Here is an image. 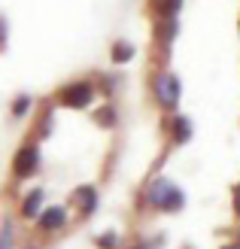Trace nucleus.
<instances>
[{"label": "nucleus", "instance_id": "obj_3", "mask_svg": "<svg viewBox=\"0 0 240 249\" xmlns=\"http://www.w3.org/2000/svg\"><path fill=\"white\" fill-rule=\"evenodd\" d=\"M37 161H40V152H37L34 146H24V149H18V155H16V164H12V170H16V177H31V173L37 170Z\"/></svg>", "mask_w": 240, "mask_h": 249}, {"label": "nucleus", "instance_id": "obj_4", "mask_svg": "<svg viewBox=\"0 0 240 249\" xmlns=\"http://www.w3.org/2000/svg\"><path fill=\"white\" fill-rule=\"evenodd\" d=\"M73 204H79L85 213L94 210L97 207V189H94V185H79V189L73 192Z\"/></svg>", "mask_w": 240, "mask_h": 249}, {"label": "nucleus", "instance_id": "obj_11", "mask_svg": "<svg viewBox=\"0 0 240 249\" xmlns=\"http://www.w3.org/2000/svg\"><path fill=\"white\" fill-rule=\"evenodd\" d=\"M237 213H240V189H237Z\"/></svg>", "mask_w": 240, "mask_h": 249}, {"label": "nucleus", "instance_id": "obj_2", "mask_svg": "<svg viewBox=\"0 0 240 249\" xmlns=\"http://www.w3.org/2000/svg\"><path fill=\"white\" fill-rule=\"evenodd\" d=\"M152 91L158 97V104L164 109H173L176 101H180V85H176V79L170 76V73H158L155 76V85H152Z\"/></svg>", "mask_w": 240, "mask_h": 249}, {"label": "nucleus", "instance_id": "obj_1", "mask_svg": "<svg viewBox=\"0 0 240 249\" xmlns=\"http://www.w3.org/2000/svg\"><path fill=\"white\" fill-rule=\"evenodd\" d=\"M92 101H94V89H92L88 82H73V85H64V91H61V104L70 107V109H85Z\"/></svg>", "mask_w": 240, "mask_h": 249}, {"label": "nucleus", "instance_id": "obj_10", "mask_svg": "<svg viewBox=\"0 0 240 249\" xmlns=\"http://www.w3.org/2000/svg\"><path fill=\"white\" fill-rule=\"evenodd\" d=\"M28 107H31V101H28V97H18V101H16V116H21Z\"/></svg>", "mask_w": 240, "mask_h": 249}, {"label": "nucleus", "instance_id": "obj_7", "mask_svg": "<svg viewBox=\"0 0 240 249\" xmlns=\"http://www.w3.org/2000/svg\"><path fill=\"white\" fill-rule=\"evenodd\" d=\"M170 128H173V137L176 140H188V134H192V124H188V119H183V116H173L170 119Z\"/></svg>", "mask_w": 240, "mask_h": 249}, {"label": "nucleus", "instance_id": "obj_9", "mask_svg": "<svg viewBox=\"0 0 240 249\" xmlns=\"http://www.w3.org/2000/svg\"><path fill=\"white\" fill-rule=\"evenodd\" d=\"M131 55H134V46L131 43H116V46H112V61H116V64L131 61Z\"/></svg>", "mask_w": 240, "mask_h": 249}, {"label": "nucleus", "instance_id": "obj_5", "mask_svg": "<svg viewBox=\"0 0 240 249\" xmlns=\"http://www.w3.org/2000/svg\"><path fill=\"white\" fill-rule=\"evenodd\" d=\"M149 6L158 18H176V12L183 9V0H149Z\"/></svg>", "mask_w": 240, "mask_h": 249}, {"label": "nucleus", "instance_id": "obj_8", "mask_svg": "<svg viewBox=\"0 0 240 249\" xmlns=\"http://www.w3.org/2000/svg\"><path fill=\"white\" fill-rule=\"evenodd\" d=\"M155 34H158L161 43H170L173 34H176V21H173V18H161V21L155 24Z\"/></svg>", "mask_w": 240, "mask_h": 249}, {"label": "nucleus", "instance_id": "obj_12", "mask_svg": "<svg viewBox=\"0 0 240 249\" xmlns=\"http://www.w3.org/2000/svg\"><path fill=\"white\" fill-rule=\"evenodd\" d=\"M237 249H240V246H237Z\"/></svg>", "mask_w": 240, "mask_h": 249}, {"label": "nucleus", "instance_id": "obj_6", "mask_svg": "<svg viewBox=\"0 0 240 249\" xmlns=\"http://www.w3.org/2000/svg\"><path fill=\"white\" fill-rule=\"evenodd\" d=\"M64 222H67V213H64L61 207H52V210H46V213H43L40 225H43V228H49V231H55V228L64 225Z\"/></svg>", "mask_w": 240, "mask_h": 249}]
</instances>
